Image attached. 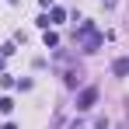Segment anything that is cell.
I'll return each mask as SVG.
<instances>
[{"label":"cell","mask_w":129,"mask_h":129,"mask_svg":"<svg viewBox=\"0 0 129 129\" xmlns=\"http://www.w3.org/2000/svg\"><path fill=\"white\" fill-rule=\"evenodd\" d=\"M94 101H98V87H84V91H80V98H77V108L87 112V108H94Z\"/></svg>","instance_id":"obj_2"},{"label":"cell","mask_w":129,"mask_h":129,"mask_svg":"<svg viewBox=\"0 0 129 129\" xmlns=\"http://www.w3.org/2000/svg\"><path fill=\"white\" fill-rule=\"evenodd\" d=\"M101 42H105V39L94 31V24H91V21L80 24V49H84V52H98V49H101Z\"/></svg>","instance_id":"obj_1"},{"label":"cell","mask_w":129,"mask_h":129,"mask_svg":"<svg viewBox=\"0 0 129 129\" xmlns=\"http://www.w3.org/2000/svg\"><path fill=\"white\" fill-rule=\"evenodd\" d=\"M59 21H66V14L59 11V7H52V24H59Z\"/></svg>","instance_id":"obj_5"},{"label":"cell","mask_w":129,"mask_h":129,"mask_svg":"<svg viewBox=\"0 0 129 129\" xmlns=\"http://www.w3.org/2000/svg\"><path fill=\"white\" fill-rule=\"evenodd\" d=\"M4 129H18V126H14V122H7V126H4Z\"/></svg>","instance_id":"obj_8"},{"label":"cell","mask_w":129,"mask_h":129,"mask_svg":"<svg viewBox=\"0 0 129 129\" xmlns=\"http://www.w3.org/2000/svg\"><path fill=\"white\" fill-rule=\"evenodd\" d=\"M112 70H115L119 77H126V73H129V59H115V66H112Z\"/></svg>","instance_id":"obj_4"},{"label":"cell","mask_w":129,"mask_h":129,"mask_svg":"<svg viewBox=\"0 0 129 129\" xmlns=\"http://www.w3.org/2000/svg\"><path fill=\"white\" fill-rule=\"evenodd\" d=\"M11 108H14V101H11V98H0V112H11Z\"/></svg>","instance_id":"obj_6"},{"label":"cell","mask_w":129,"mask_h":129,"mask_svg":"<svg viewBox=\"0 0 129 129\" xmlns=\"http://www.w3.org/2000/svg\"><path fill=\"white\" fill-rule=\"evenodd\" d=\"M56 45H59V35H56V31H49V28H45V49H56Z\"/></svg>","instance_id":"obj_3"},{"label":"cell","mask_w":129,"mask_h":129,"mask_svg":"<svg viewBox=\"0 0 129 129\" xmlns=\"http://www.w3.org/2000/svg\"><path fill=\"white\" fill-rule=\"evenodd\" d=\"M122 129H129V126H122Z\"/></svg>","instance_id":"obj_9"},{"label":"cell","mask_w":129,"mask_h":129,"mask_svg":"<svg viewBox=\"0 0 129 129\" xmlns=\"http://www.w3.org/2000/svg\"><path fill=\"white\" fill-rule=\"evenodd\" d=\"M115 4H119V0H105V7H115Z\"/></svg>","instance_id":"obj_7"}]
</instances>
